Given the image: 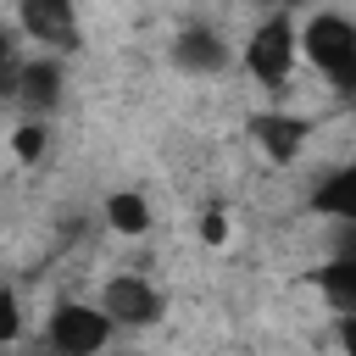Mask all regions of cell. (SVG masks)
<instances>
[{"label": "cell", "mask_w": 356, "mask_h": 356, "mask_svg": "<svg viewBox=\"0 0 356 356\" xmlns=\"http://www.w3.org/2000/svg\"><path fill=\"white\" fill-rule=\"evenodd\" d=\"M100 306L117 317V328H150V323H161V312H167L161 289H156L145 273H117V278H106Z\"/></svg>", "instance_id": "obj_4"}, {"label": "cell", "mask_w": 356, "mask_h": 356, "mask_svg": "<svg viewBox=\"0 0 356 356\" xmlns=\"http://www.w3.org/2000/svg\"><path fill=\"white\" fill-rule=\"evenodd\" d=\"M295 61H300V22H295L289 11H267V17L250 28V39H245L239 67H245L261 89H284L289 72H295Z\"/></svg>", "instance_id": "obj_1"}, {"label": "cell", "mask_w": 356, "mask_h": 356, "mask_svg": "<svg viewBox=\"0 0 356 356\" xmlns=\"http://www.w3.org/2000/svg\"><path fill=\"white\" fill-rule=\"evenodd\" d=\"M250 139L261 145V156L273 167H295L312 145V122L295 111H261V117H250Z\"/></svg>", "instance_id": "obj_6"}, {"label": "cell", "mask_w": 356, "mask_h": 356, "mask_svg": "<svg viewBox=\"0 0 356 356\" xmlns=\"http://www.w3.org/2000/svg\"><path fill=\"white\" fill-rule=\"evenodd\" d=\"M11 95L22 106H33V111H50L61 100V61L56 56H33L28 67L11 61Z\"/></svg>", "instance_id": "obj_8"}, {"label": "cell", "mask_w": 356, "mask_h": 356, "mask_svg": "<svg viewBox=\"0 0 356 356\" xmlns=\"http://www.w3.org/2000/svg\"><path fill=\"white\" fill-rule=\"evenodd\" d=\"M312 211L328 222H356V161H339L334 172H323V184L312 189Z\"/></svg>", "instance_id": "obj_9"}, {"label": "cell", "mask_w": 356, "mask_h": 356, "mask_svg": "<svg viewBox=\"0 0 356 356\" xmlns=\"http://www.w3.org/2000/svg\"><path fill=\"white\" fill-rule=\"evenodd\" d=\"M300 61H312L323 78L345 72L356 61V22L345 11H312L300 22Z\"/></svg>", "instance_id": "obj_3"}, {"label": "cell", "mask_w": 356, "mask_h": 356, "mask_svg": "<svg viewBox=\"0 0 356 356\" xmlns=\"http://www.w3.org/2000/svg\"><path fill=\"white\" fill-rule=\"evenodd\" d=\"M17 28L39 50H72L78 44V6L72 0H17Z\"/></svg>", "instance_id": "obj_5"}, {"label": "cell", "mask_w": 356, "mask_h": 356, "mask_svg": "<svg viewBox=\"0 0 356 356\" xmlns=\"http://www.w3.org/2000/svg\"><path fill=\"white\" fill-rule=\"evenodd\" d=\"M117 334V317L95 300H61L50 317H44V345L61 350V356H89V350H106Z\"/></svg>", "instance_id": "obj_2"}, {"label": "cell", "mask_w": 356, "mask_h": 356, "mask_svg": "<svg viewBox=\"0 0 356 356\" xmlns=\"http://www.w3.org/2000/svg\"><path fill=\"white\" fill-rule=\"evenodd\" d=\"M172 67H178V72H195V78L222 72V67H228L222 33H211V28H184V33L172 39Z\"/></svg>", "instance_id": "obj_7"}, {"label": "cell", "mask_w": 356, "mask_h": 356, "mask_svg": "<svg viewBox=\"0 0 356 356\" xmlns=\"http://www.w3.org/2000/svg\"><path fill=\"white\" fill-rule=\"evenodd\" d=\"M200 239H206V245H222V239H228V217H222V211H206V217H200Z\"/></svg>", "instance_id": "obj_13"}, {"label": "cell", "mask_w": 356, "mask_h": 356, "mask_svg": "<svg viewBox=\"0 0 356 356\" xmlns=\"http://www.w3.org/2000/svg\"><path fill=\"white\" fill-rule=\"evenodd\" d=\"M261 6H273V11H289V6H300V0H261Z\"/></svg>", "instance_id": "obj_15"}, {"label": "cell", "mask_w": 356, "mask_h": 356, "mask_svg": "<svg viewBox=\"0 0 356 356\" xmlns=\"http://www.w3.org/2000/svg\"><path fill=\"white\" fill-rule=\"evenodd\" d=\"M39 150H44V122H22L17 128V156L22 161H39Z\"/></svg>", "instance_id": "obj_12"}, {"label": "cell", "mask_w": 356, "mask_h": 356, "mask_svg": "<svg viewBox=\"0 0 356 356\" xmlns=\"http://www.w3.org/2000/svg\"><path fill=\"white\" fill-rule=\"evenodd\" d=\"M339 345L356 350V312H339Z\"/></svg>", "instance_id": "obj_14"}, {"label": "cell", "mask_w": 356, "mask_h": 356, "mask_svg": "<svg viewBox=\"0 0 356 356\" xmlns=\"http://www.w3.org/2000/svg\"><path fill=\"white\" fill-rule=\"evenodd\" d=\"M100 217H106V228H111V234H122V239L150 234V200H145L139 189H111V195H106V206H100Z\"/></svg>", "instance_id": "obj_10"}, {"label": "cell", "mask_w": 356, "mask_h": 356, "mask_svg": "<svg viewBox=\"0 0 356 356\" xmlns=\"http://www.w3.org/2000/svg\"><path fill=\"white\" fill-rule=\"evenodd\" d=\"M312 284L334 300V312H356V250H334V261L317 267Z\"/></svg>", "instance_id": "obj_11"}]
</instances>
